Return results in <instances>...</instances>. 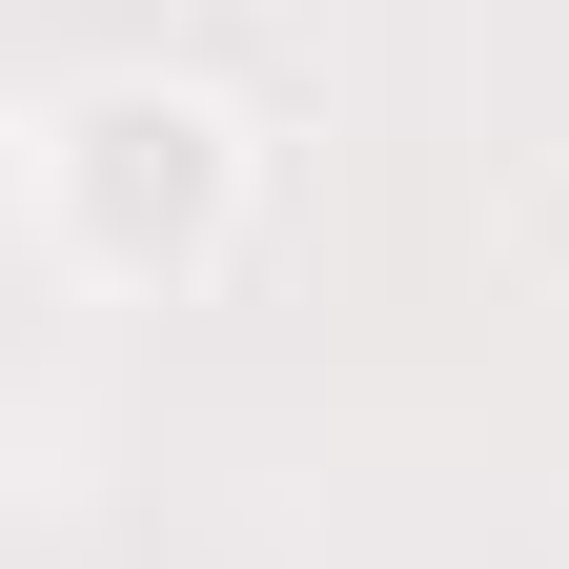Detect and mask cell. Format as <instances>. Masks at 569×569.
I'll return each instance as SVG.
<instances>
[{
	"mask_svg": "<svg viewBox=\"0 0 569 569\" xmlns=\"http://www.w3.org/2000/svg\"><path fill=\"white\" fill-rule=\"evenodd\" d=\"M244 183H264V142L224 82H183V61H82L41 122H21V203H41V244L102 284V306H183L203 264L244 244Z\"/></svg>",
	"mask_w": 569,
	"mask_h": 569,
	"instance_id": "6da1fadb",
	"label": "cell"
}]
</instances>
